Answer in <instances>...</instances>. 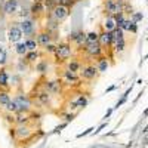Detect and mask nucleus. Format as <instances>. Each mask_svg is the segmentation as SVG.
<instances>
[{"mask_svg": "<svg viewBox=\"0 0 148 148\" xmlns=\"http://www.w3.org/2000/svg\"><path fill=\"white\" fill-rule=\"evenodd\" d=\"M95 65H96L98 71H99L101 74H104L105 71H108V68H110V65H111V61H110V58L104 53L102 56H99L98 59H95Z\"/></svg>", "mask_w": 148, "mask_h": 148, "instance_id": "nucleus-24", "label": "nucleus"}, {"mask_svg": "<svg viewBox=\"0 0 148 148\" xmlns=\"http://www.w3.org/2000/svg\"><path fill=\"white\" fill-rule=\"evenodd\" d=\"M126 47H127V40H126L125 31L119 27L114 28L113 30V49L111 51L114 52V55H121L126 51Z\"/></svg>", "mask_w": 148, "mask_h": 148, "instance_id": "nucleus-10", "label": "nucleus"}, {"mask_svg": "<svg viewBox=\"0 0 148 148\" xmlns=\"http://www.w3.org/2000/svg\"><path fill=\"white\" fill-rule=\"evenodd\" d=\"M125 33H130V34H136L138 33V22H135L133 19L127 18L126 22H125V25H123L121 28Z\"/></svg>", "mask_w": 148, "mask_h": 148, "instance_id": "nucleus-27", "label": "nucleus"}, {"mask_svg": "<svg viewBox=\"0 0 148 148\" xmlns=\"http://www.w3.org/2000/svg\"><path fill=\"white\" fill-rule=\"evenodd\" d=\"M40 79V83H42V88L49 92L53 98H56V99H59L61 96H64L67 93L65 88H64V84L62 82H61L59 76L56 74V76L51 77V76H47V77H39Z\"/></svg>", "mask_w": 148, "mask_h": 148, "instance_id": "nucleus-4", "label": "nucleus"}, {"mask_svg": "<svg viewBox=\"0 0 148 148\" xmlns=\"http://www.w3.org/2000/svg\"><path fill=\"white\" fill-rule=\"evenodd\" d=\"M8 64V55H6V51L2 53V58H0V67H6Z\"/></svg>", "mask_w": 148, "mask_h": 148, "instance_id": "nucleus-43", "label": "nucleus"}, {"mask_svg": "<svg viewBox=\"0 0 148 148\" xmlns=\"http://www.w3.org/2000/svg\"><path fill=\"white\" fill-rule=\"evenodd\" d=\"M2 119L8 126H14L15 125V114L8 113V111H2Z\"/></svg>", "mask_w": 148, "mask_h": 148, "instance_id": "nucleus-35", "label": "nucleus"}, {"mask_svg": "<svg viewBox=\"0 0 148 148\" xmlns=\"http://www.w3.org/2000/svg\"><path fill=\"white\" fill-rule=\"evenodd\" d=\"M19 6H21V0H5L2 14L8 19H15L18 10H19Z\"/></svg>", "mask_w": 148, "mask_h": 148, "instance_id": "nucleus-16", "label": "nucleus"}, {"mask_svg": "<svg viewBox=\"0 0 148 148\" xmlns=\"http://www.w3.org/2000/svg\"><path fill=\"white\" fill-rule=\"evenodd\" d=\"M30 68H33V67L27 62L25 59H24V56H19V59L16 61V64H15V71L19 73V74H22V73H25Z\"/></svg>", "mask_w": 148, "mask_h": 148, "instance_id": "nucleus-29", "label": "nucleus"}, {"mask_svg": "<svg viewBox=\"0 0 148 148\" xmlns=\"http://www.w3.org/2000/svg\"><path fill=\"white\" fill-rule=\"evenodd\" d=\"M105 52L104 49L101 47L99 43H90V45H84V47L79 52V56L83 59V61H93L98 59L99 56H102Z\"/></svg>", "mask_w": 148, "mask_h": 148, "instance_id": "nucleus-8", "label": "nucleus"}, {"mask_svg": "<svg viewBox=\"0 0 148 148\" xmlns=\"http://www.w3.org/2000/svg\"><path fill=\"white\" fill-rule=\"evenodd\" d=\"M67 125H68V123H65V121H64L62 125H59V126H56V127L53 129V132H52V133H58V132H61V129H64V127H65Z\"/></svg>", "mask_w": 148, "mask_h": 148, "instance_id": "nucleus-45", "label": "nucleus"}, {"mask_svg": "<svg viewBox=\"0 0 148 148\" xmlns=\"http://www.w3.org/2000/svg\"><path fill=\"white\" fill-rule=\"evenodd\" d=\"M10 74L8 71V67H0V89H8L10 90V83H9Z\"/></svg>", "mask_w": 148, "mask_h": 148, "instance_id": "nucleus-25", "label": "nucleus"}, {"mask_svg": "<svg viewBox=\"0 0 148 148\" xmlns=\"http://www.w3.org/2000/svg\"><path fill=\"white\" fill-rule=\"evenodd\" d=\"M79 76L83 80V83H95L99 79L101 73L98 71L93 61H83V67L79 73Z\"/></svg>", "mask_w": 148, "mask_h": 148, "instance_id": "nucleus-7", "label": "nucleus"}, {"mask_svg": "<svg viewBox=\"0 0 148 148\" xmlns=\"http://www.w3.org/2000/svg\"><path fill=\"white\" fill-rule=\"evenodd\" d=\"M43 56H45V53H43L42 49H36V51H28L25 55H24V59H25L27 62L33 67V65L37 62V61L42 59Z\"/></svg>", "mask_w": 148, "mask_h": 148, "instance_id": "nucleus-23", "label": "nucleus"}, {"mask_svg": "<svg viewBox=\"0 0 148 148\" xmlns=\"http://www.w3.org/2000/svg\"><path fill=\"white\" fill-rule=\"evenodd\" d=\"M6 36H8V42L10 45H15L18 42H22V31L18 25L16 19H9V22L6 24Z\"/></svg>", "mask_w": 148, "mask_h": 148, "instance_id": "nucleus-11", "label": "nucleus"}, {"mask_svg": "<svg viewBox=\"0 0 148 148\" xmlns=\"http://www.w3.org/2000/svg\"><path fill=\"white\" fill-rule=\"evenodd\" d=\"M62 67L68 71H73V73H80V70L83 67V59L79 55H73Z\"/></svg>", "mask_w": 148, "mask_h": 148, "instance_id": "nucleus-21", "label": "nucleus"}, {"mask_svg": "<svg viewBox=\"0 0 148 148\" xmlns=\"http://www.w3.org/2000/svg\"><path fill=\"white\" fill-rule=\"evenodd\" d=\"M53 61L49 59V56H43L42 59H39L37 62L33 65L34 71L39 74V77H47L52 71V67H53Z\"/></svg>", "mask_w": 148, "mask_h": 148, "instance_id": "nucleus-15", "label": "nucleus"}, {"mask_svg": "<svg viewBox=\"0 0 148 148\" xmlns=\"http://www.w3.org/2000/svg\"><path fill=\"white\" fill-rule=\"evenodd\" d=\"M67 40L73 45L74 51L79 53L82 49L84 47V45H86V31H83V30H74V31H71L67 36Z\"/></svg>", "mask_w": 148, "mask_h": 148, "instance_id": "nucleus-14", "label": "nucleus"}, {"mask_svg": "<svg viewBox=\"0 0 148 148\" xmlns=\"http://www.w3.org/2000/svg\"><path fill=\"white\" fill-rule=\"evenodd\" d=\"M33 2H43V0H33Z\"/></svg>", "mask_w": 148, "mask_h": 148, "instance_id": "nucleus-49", "label": "nucleus"}, {"mask_svg": "<svg viewBox=\"0 0 148 148\" xmlns=\"http://www.w3.org/2000/svg\"><path fill=\"white\" fill-rule=\"evenodd\" d=\"M55 49H56V43L55 42H52V43H49L47 46H45L42 51H43V53H45V56H52L53 53H55Z\"/></svg>", "mask_w": 148, "mask_h": 148, "instance_id": "nucleus-39", "label": "nucleus"}, {"mask_svg": "<svg viewBox=\"0 0 148 148\" xmlns=\"http://www.w3.org/2000/svg\"><path fill=\"white\" fill-rule=\"evenodd\" d=\"M76 2H80V0H76Z\"/></svg>", "mask_w": 148, "mask_h": 148, "instance_id": "nucleus-50", "label": "nucleus"}, {"mask_svg": "<svg viewBox=\"0 0 148 148\" xmlns=\"http://www.w3.org/2000/svg\"><path fill=\"white\" fill-rule=\"evenodd\" d=\"M9 83H10V89L16 86V90L22 89V76L19 73H14L12 76L9 77Z\"/></svg>", "mask_w": 148, "mask_h": 148, "instance_id": "nucleus-30", "label": "nucleus"}, {"mask_svg": "<svg viewBox=\"0 0 148 148\" xmlns=\"http://www.w3.org/2000/svg\"><path fill=\"white\" fill-rule=\"evenodd\" d=\"M18 25H19L22 34H24V39H25V37H36V33L39 31V22L36 19H33L31 16L25 18V19H19Z\"/></svg>", "mask_w": 148, "mask_h": 148, "instance_id": "nucleus-12", "label": "nucleus"}, {"mask_svg": "<svg viewBox=\"0 0 148 148\" xmlns=\"http://www.w3.org/2000/svg\"><path fill=\"white\" fill-rule=\"evenodd\" d=\"M90 102V93L89 92H84L83 89L79 90V95H76L74 98H68L65 101L64 107L68 111H73V113H79L80 110L86 108Z\"/></svg>", "mask_w": 148, "mask_h": 148, "instance_id": "nucleus-5", "label": "nucleus"}, {"mask_svg": "<svg viewBox=\"0 0 148 148\" xmlns=\"http://www.w3.org/2000/svg\"><path fill=\"white\" fill-rule=\"evenodd\" d=\"M14 51H15V53L18 56H24V55L28 52V49H27V46H25V43H24V42H18V43L14 45Z\"/></svg>", "mask_w": 148, "mask_h": 148, "instance_id": "nucleus-32", "label": "nucleus"}, {"mask_svg": "<svg viewBox=\"0 0 148 148\" xmlns=\"http://www.w3.org/2000/svg\"><path fill=\"white\" fill-rule=\"evenodd\" d=\"M99 39H98V43L101 45V47L104 49V52L107 53L108 51L113 49V31H105L101 25H99Z\"/></svg>", "mask_w": 148, "mask_h": 148, "instance_id": "nucleus-17", "label": "nucleus"}, {"mask_svg": "<svg viewBox=\"0 0 148 148\" xmlns=\"http://www.w3.org/2000/svg\"><path fill=\"white\" fill-rule=\"evenodd\" d=\"M58 116H61V119H64V121L65 123H70V121H73L74 119H76V116H77V113H73V111H68V110H64V111H58Z\"/></svg>", "mask_w": 148, "mask_h": 148, "instance_id": "nucleus-33", "label": "nucleus"}, {"mask_svg": "<svg viewBox=\"0 0 148 148\" xmlns=\"http://www.w3.org/2000/svg\"><path fill=\"white\" fill-rule=\"evenodd\" d=\"M21 125H31L30 113H16L15 114V126H21Z\"/></svg>", "mask_w": 148, "mask_h": 148, "instance_id": "nucleus-26", "label": "nucleus"}, {"mask_svg": "<svg viewBox=\"0 0 148 148\" xmlns=\"http://www.w3.org/2000/svg\"><path fill=\"white\" fill-rule=\"evenodd\" d=\"M74 47H73V45L67 40V39H64V40H59V42H56V49H55V53L52 55V61H53V64H55V67H62L67 61L74 55Z\"/></svg>", "mask_w": 148, "mask_h": 148, "instance_id": "nucleus-3", "label": "nucleus"}, {"mask_svg": "<svg viewBox=\"0 0 148 148\" xmlns=\"http://www.w3.org/2000/svg\"><path fill=\"white\" fill-rule=\"evenodd\" d=\"M56 71H58V76L62 82L64 88L67 92H73V90H80L83 88V80L80 79L79 73H73V71H68L65 70L64 67H56Z\"/></svg>", "mask_w": 148, "mask_h": 148, "instance_id": "nucleus-2", "label": "nucleus"}, {"mask_svg": "<svg viewBox=\"0 0 148 148\" xmlns=\"http://www.w3.org/2000/svg\"><path fill=\"white\" fill-rule=\"evenodd\" d=\"M2 111H8V113H12V114H16V113H18V105H16V102H15L14 98H12V99L6 104V107H5Z\"/></svg>", "mask_w": 148, "mask_h": 148, "instance_id": "nucleus-38", "label": "nucleus"}, {"mask_svg": "<svg viewBox=\"0 0 148 148\" xmlns=\"http://www.w3.org/2000/svg\"><path fill=\"white\" fill-rule=\"evenodd\" d=\"M111 113H113V108H110V110H108V111H107V114H105V116H104V120H107V119H108V117H110V116H111Z\"/></svg>", "mask_w": 148, "mask_h": 148, "instance_id": "nucleus-47", "label": "nucleus"}, {"mask_svg": "<svg viewBox=\"0 0 148 148\" xmlns=\"http://www.w3.org/2000/svg\"><path fill=\"white\" fill-rule=\"evenodd\" d=\"M42 28H45L47 33H51L53 37V42H59V28H61V24L52 18L51 14H46V16L43 18V24H42Z\"/></svg>", "mask_w": 148, "mask_h": 148, "instance_id": "nucleus-13", "label": "nucleus"}, {"mask_svg": "<svg viewBox=\"0 0 148 148\" xmlns=\"http://www.w3.org/2000/svg\"><path fill=\"white\" fill-rule=\"evenodd\" d=\"M101 27L105 30V31H113L114 28H117L116 25V21H114V16H111V15H105L102 24H101Z\"/></svg>", "mask_w": 148, "mask_h": 148, "instance_id": "nucleus-28", "label": "nucleus"}, {"mask_svg": "<svg viewBox=\"0 0 148 148\" xmlns=\"http://www.w3.org/2000/svg\"><path fill=\"white\" fill-rule=\"evenodd\" d=\"M127 2L126 0H102V12L104 15H116L126 12Z\"/></svg>", "mask_w": 148, "mask_h": 148, "instance_id": "nucleus-9", "label": "nucleus"}, {"mask_svg": "<svg viewBox=\"0 0 148 148\" xmlns=\"http://www.w3.org/2000/svg\"><path fill=\"white\" fill-rule=\"evenodd\" d=\"M16 105H18V113H30L31 110H34V102H33V98L30 96L28 92H24L22 89L15 90L14 96Z\"/></svg>", "mask_w": 148, "mask_h": 148, "instance_id": "nucleus-6", "label": "nucleus"}, {"mask_svg": "<svg viewBox=\"0 0 148 148\" xmlns=\"http://www.w3.org/2000/svg\"><path fill=\"white\" fill-rule=\"evenodd\" d=\"M10 99H12L10 90H8V89H0V108L3 110Z\"/></svg>", "mask_w": 148, "mask_h": 148, "instance_id": "nucleus-31", "label": "nucleus"}, {"mask_svg": "<svg viewBox=\"0 0 148 148\" xmlns=\"http://www.w3.org/2000/svg\"><path fill=\"white\" fill-rule=\"evenodd\" d=\"M105 126H107V123H102V125H101L99 127H98V129L95 130V135H98V133H99V132H101V130H102V129H104Z\"/></svg>", "mask_w": 148, "mask_h": 148, "instance_id": "nucleus-46", "label": "nucleus"}, {"mask_svg": "<svg viewBox=\"0 0 148 148\" xmlns=\"http://www.w3.org/2000/svg\"><path fill=\"white\" fill-rule=\"evenodd\" d=\"M56 3L58 5H62V6H68V8L73 9V6L76 5L77 2H76V0H56Z\"/></svg>", "mask_w": 148, "mask_h": 148, "instance_id": "nucleus-41", "label": "nucleus"}, {"mask_svg": "<svg viewBox=\"0 0 148 148\" xmlns=\"http://www.w3.org/2000/svg\"><path fill=\"white\" fill-rule=\"evenodd\" d=\"M30 96L33 98V102H34V108L40 110V111H53L55 108V99L49 92H46L42 88V83L40 79L37 80V83L33 86V89L28 92Z\"/></svg>", "mask_w": 148, "mask_h": 148, "instance_id": "nucleus-1", "label": "nucleus"}, {"mask_svg": "<svg viewBox=\"0 0 148 148\" xmlns=\"http://www.w3.org/2000/svg\"><path fill=\"white\" fill-rule=\"evenodd\" d=\"M30 16H31V0H21V6H19V10H18L15 19L19 21V19H25Z\"/></svg>", "mask_w": 148, "mask_h": 148, "instance_id": "nucleus-22", "label": "nucleus"}, {"mask_svg": "<svg viewBox=\"0 0 148 148\" xmlns=\"http://www.w3.org/2000/svg\"><path fill=\"white\" fill-rule=\"evenodd\" d=\"M43 5H45V9H46V14H51L58 3H56V0H43Z\"/></svg>", "mask_w": 148, "mask_h": 148, "instance_id": "nucleus-40", "label": "nucleus"}, {"mask_svg": "<svg viewBox=\"0 0 148 148\" xmlns=\"http://www.w3.org/2000/svg\"><path fill=\"white\" fill-rule=\"evenodd\" d=\"M114 89H116V86H110V88L105 90V93H107V92H111V90H114Z\"/></svg>", "mask_w": 148, "mask_h": 148, "instance_id": "nucleus-48", "label": "nucleus"}, {"mask_svg": "<svg viewBox=\"0 0 148 148\" xmlns=\"http://www.w3.org/2000/svg\"><path fill=\"white\" fill-rule=\"evenodd\" d=\"M36 42H37V45H39V49H43L45 46H47L49 43H52L53 42V37H52V34L51 33H47L45 28H39V31L36 33Z\"/></svg>", "mask_w": 148, "mask_h": 148, "instance_id": "nucleus-19", "label": "nucleus"}, {"mask_svg": "<svg viewBox=\"0 0 148 148\" xmlns=\"http://www.w3.org/2000/svg\"><path fill=\"white\" fill-rule=\"evenodd\" d=\"M92 130H93V127H89V129H86L84 132H82V133H79V135H77V138H83V136H86V135L92 133Z\"/></svg>", "mask_w": 148, "mask_h": 148, "instance_id": "nucleus-44", "label": "nucleus"}, {"mask_svg": "<svg viewBox=\"0 0 148 148\" xmlns=\"http://www.w3.org/2000/svg\"><path fill=\"white\" fill-rule=\"evenodd\" d=\"M113 16H114V21H116V25H117L119 28H123V25H125V22H126V19H127V16H126L125 12H121V14H116V15H113Z\"/></svg>", "mask_w": 148, "mask_h": 148, "instance_id": "nucleus-36", "label": "nucleus"}, {"mask_svg": "<svg viewBox=\"0 0 148 148\" xmlns=\"http://www.w3.org/2000/svg\"><path fill=\"white\" fill-rule=\"evenodd\" d=\"M22 42L25 43V46H27L28 51H36V49H39V45H37V42H36L34 37H25Z\"/></svg>", "mask_w": 148, "mask_h": 148, "instance_id": "nucleus-37", "label": "nucleus"}, {"mask_svg": "<svg viewBox=\"0 0 148 148\" xmlns=\"http://www.w3.org/2000/svg\"><path fill=\"white\" fill-rule=\"evenodd\" d=\"M98 39H99V31H88L86 33V45H90V43H98Z\"/></svg>", "mask_w": 148, "mask_h": 148, "instance_id": "nucleus-34", "label": "nucleus"}, {"mask_svg": "<svg viewBox=\"0 0 148 148\" xmlns=\"http://www.w3.org/2000/svg\"><path fill=\"white\" fill-rule=\"evenodd\" d=\"M51 15H52V18L56 19L59 24H64V22L68 19V16L71 15V8L62 6V5H56V6L53 8V10L51 12Z\"/></svg>", "mask_w": 148, "mask_h": 148, "instance_id": "nucleus-18", "label": "nucleus"}, {"mask_svg": "<svg viewBox=\"0 0 148 148\" xmlns=\"http://www.w3.org/2000/svg\"><path fill=\"white\" fill-rule=\"evenodd\" d=\"M142 18H144V15L141 14V12H132L130 14V19H133L135 22H139Z\"/></svg>", "mask_w": 148, "mask_h": 148, "instance_id": "nucleus-42", "label": "nucleus"}, {"mask_svg": "<svg viewBox=\"0 0 148 148\" xmlns=\"http://www.w3.org/2000/svg\"><path fill=\"white\" fill-rule=\"evenodd\" d=\"M46 16V9L43 2H33L31 0V18L36 19L37 22L43 21V18Z\"/></svg>", "mask_w": 148, "mask_h": 148, "instance_id": "nucleus-20", "label": "nucleus"}]
</instances>
